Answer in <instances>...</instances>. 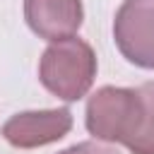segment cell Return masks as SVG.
Instances as JSON below:
<instances>
[{
    "label": "cell",
    "mask_w": 154,
    "mask_h": 154,
    "mask_svg": "<svg viewBox=\"0 0 154 154\" xmlns=\"http://www.w3.org/2000/svg\"><path fill=\"white\" fill-rule=\"evenodd\" d=\"M82 0H24L29 26L48 41L72 36L82 24Z\"/></svg>",
    "instance_id": "5b68a950"
},
{
    "label": "cell",
    "mask_w": 154,
    "mask_h": 154,
    "mask_svg": "<svg viewBox=\"0 0 154 154\" xmlns=\"http://www.w3.org/2000/svg\"><path fill=\"white\" fill-rule=\"evenodd\" d=\"M96 75V55L91 46L77 36L58 38L53 41L38 65V77L43 87L60 96L63 101H77L82 99Z\"/></svg>",
    "instance_id": "6da1fadb"
},
{
    "label": "cell",
    "mask_w": 154,
    "mask_h": 154,
    "mask_svg": "<svg viewBox=\"0 0 154 154\" xmlns=\"http://www.w3.org/2000/svg\"><path fill=\"white\" fill-rule=\"evenodd\" d=\"M60 154H118V152H113L103 144H96V142H82V144H75Z\"/></svg>",
    "instance_id": "52a82bcc"
},
{
    "label": "cell",
    "mask_w": 154,
    "mask_h": 154,
    "mask_svg": "<svg viewBox=\"0 0 154 154\" xmlns=\"http://www.w3.org/2000/svg\"><path fill=\"white\" fill-rule=\"evenodd\" d=\"M120 53L147 70H154V0H125L113 22Z\"/></svg>",
    "instance_id": "3957f363"
},
{
    "label": "cell",
    "mask_w": 154,
    "mask_h": 154,
    "mask_svg": "<svg viewBox=\"0 0 154 154\" xmlns=\"http://www.w3.org/2000/svg\"><path fill=\"white\" fill-rule=\"evenodd\" d=\"M144 118L142 89L101 87L87 103V130L106 142H120L130 149Z\"/></svg>",
    "instance_id": "7a4b0ae2"
},
{
    "label": "cell",
    "mask_w": 154,
    "mask_h": 154,
    "mask_svg": "<svg viewBox=\"0 0 154 154\" xmlns=\"http://www.w3.org/2000/svg\"><path fill=\"white\" fill-rule=\"evenodd\" d=\"M72 128V113L67 108L26 111L12 116L2 125V137L19 149H34L65 137Z\"/></svg>",
    "instance_id": "277c9868"
},
{
    "label": "cell",
    "mask_w": 154,
    "mask_h": 154,
    "mask_svg": "<svg viewBox=\"0 0 154 154\" xmlns=\"http://www.w3.org/2000/svg\"><path fill=\"white\" fill-rule=\"evenodd\" d=\"M142 96H144V118L137 140L130 144L132 154H154V82L140 84Z\"/></svg>",
    "instance_id": "8992f818"
}]
</instances>
